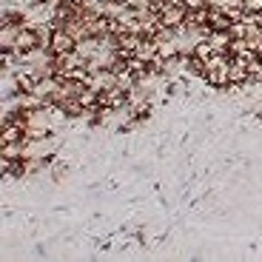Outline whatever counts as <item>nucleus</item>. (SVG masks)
<instances>
[{
  "label": "nucleus",
  "mask_w": 262,
  "mask_h": 262,
  "mask_svg": "<svg viewBox=\"0 0 262 262\" xmlns=\"http://www.w3.org/2000/svg\"><path fill=\"white\" fill-rule=\"evenodd\" d=\"M46 49H49L52 54H72V52H77V37H74V34L69 32V29L54 26Z\"/></svg>",
  "instance_id": "nucleus-1"
}]
</instances>
